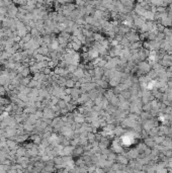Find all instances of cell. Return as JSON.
<instances>
[{
    "mask_svg": "<svg viewBox=\"0 0 172 173\" xmlns=\"http://www.w3.org/2000/svg\"><path fill=\"white\" fill-rule=\"evenodd\" d=\"M17 13H18V9L12 3L7 6V15L9 16V18H15L17 16Z\"/></svg>",
    "mask_w": 172,
    "mask_h": 173,
    "instance_id": "cell-1",
    "label": "cell"
},
{
    "mask_svg": "<svg viewBox=\"0 0 172 173\" xmlns=\"http://www.w3.org/2000/svg\"><path fill=\"white\" fill-rule=\"evenodd\" d=\"M150 69H151V65H150L149 63H147V62H141L139 64V70L143 74L146 73V72H149Z\"/></svg>",
    "mask_w": 172,
    "mask_h": 173,
    "instance_id": "cell-2",
    "label": "cell"
},
{
    "mask_svg": "<svg viewBox=\"0 0 172 173\" xmlns=\"http://www.w3.org/2000/svg\"><path fill=\"white\" fill-rule=\"evenodd\" d=\"M143 17L147 20H154L155 19V12L151 11V10H146V12L144 13Z\"/></svg>",
    "mask_w": 172,
    "mask_h": 173,
    "instance_id": "cell-3",
    "label": "cell"
},
{
    "mask_svg": "<svg viewBox=\"0 0 172 173\" xmlns=\"http://www.w3.org/2000/svg\"><path fill=\"white\" fill-rule=\"evenodd\" d=\"M43 115L46 118H53L55 116V114H54V110L53 109H50V108H45L44 111H43Z\"/></svg>",
    "mask_w": 172,
    "mask_h": 173,
    "instance_id": "cell-4",
    "label": "cell"
},
{
    "mask_svg": "<svg viewBox=\"0 0 172 173\" xmlns=\"http://www.w3.org/2000/svg\"><path fill=\"white\" fill-rule=\"evenodd\" d=\"M139 154H140V152H139L138 149H133V150H131L128 153V155H129L131 158H137L138 156H139Z\"/></svg>",
    "mask_w": 172,
    "mask_h": 173,
    "instance_id": "cell-5",
    "label": "cell"
},
{
    "mask_svg": "<svg viewBox=\"0 0 172 173\" xmlns=\"http://www.w3.org/2000/svg\"><path fill=\"white\" fill-rule=\"evenodd\" d=\"M145 144L147 145V147H154L155 145H156V143H155V140L154 139H146V141H145Z\"/></svg>",
    "mask_w": 172,
    "mask_h": 173,
    "instance_id": "cell-6",
    "label": "cell"
}]
</instances>
